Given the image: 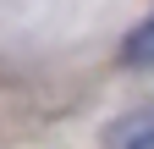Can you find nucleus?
Returning <instances> with one entry per match:
<instances>
[{
    "mask_svg": "<svg viewBox=\"0 0 154 149\" xmlns=\"http://www.w3.org/2000/svg\"><path fill=\"white\" fill-rule=\"evenodd\" d=\"M105 149H154V116H127L105 133Z\"/></svg>",
    "mask_w": 154,
    "mask_h": 149,
    "instance_id": "obj_1",
    "label": "nucleus"
},
{
    "mask_svg": "<svg viewBox=\"0 0 154 149\" xmlns=\"http://www.w3.org/2000/svg\"><path fill=\"white\" fill-rule=\"evenodd\" d=\"M121 55H127V61H143V66H154V17H149V22H138V28L127 33Z\"/></svg>",
    "mask_w": 154,
    "mask_h": 149,
    "instance_id": "obj_2",
    "label": "nucleus"
}]
</instances>
